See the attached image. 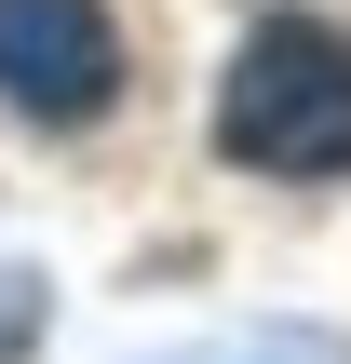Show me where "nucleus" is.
Instances as JSON below:
<instances>
[{"instance_id": "1", "label": "nucleus", "mask_w": 351, "mask_h": 364, "mask_svg": "<svg viewBox=\"0 0 351 364\" xmlns=\"http://www.w3.org/2000/svg\"><path fill=\"white\" fill-rule=\"evenodd\" d=\"M216 149L243 176H351V27L257 14L216 81Z\"/></svg>"}, {"instance_id": "2", "label": "nucleus", "mask_w": 351, "mask_h": 364, "mask_svg": "<svg viewBox=\"0 0 351 364\" xmlns=\"http://www.w3.org/2000/svg\"><path fill=\"white\" fill-rule=\"evenodd\" d=\"M122 95V27H108V0H0V108H27V122H95Z\"/></svg>"}, {"instance_id": "3", "label": "nucleus", "mask_w": 351, "mask_h": 364, "mask_svg": "<svg viewBox=\"0 0 351 364\" xmlns=\"http://www.w3.org/2000/svg\"><path fill=\"white\" fill-rule=\"evenodd\" d=\"M162 364H351V338H311V324H243V338H203V351Z\"/></svg>"}, {"instance_id": "4", "label": "nucleus", "mask_w": 351, "mask_h": 364, "mask_svg": "<svg viewBox=\"0 0 351 364\" xmlns=\"http://www.w3.org/2000/svg\"><path fill=\"white\" fill-rule=\"evenodd\" d=\"M27 338H41V270H14V257H0V364L27 351Z\"/></svg>"}]
</instances>
